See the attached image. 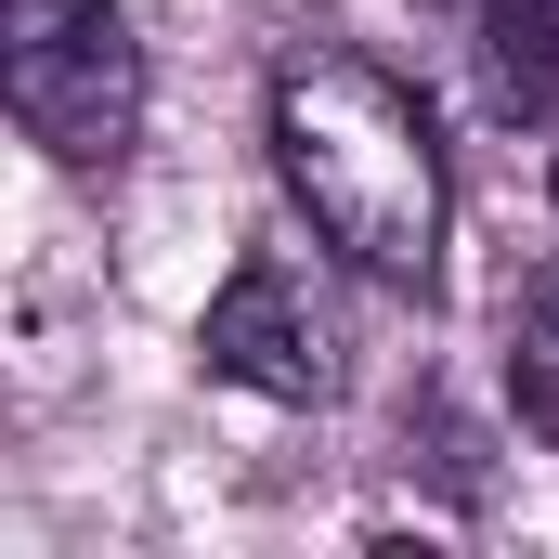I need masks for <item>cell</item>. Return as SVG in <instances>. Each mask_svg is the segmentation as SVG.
<instances>
[{"mask_svg": "<svg viewBox=\"0 0 559 559\" xmlns=\"http://www.w3.org/2000/svg\"><path fill=\"white\" fill-rule=\"evenodd\" d=\"M261 131H274L286 209H299V222H312L352 274L404 286V299H429V286H442L455 169H442L429 105L391 79V66H378V52H338V39L286 52V66H274V105H261Z\"/></svg>", "mask_w": 559, "mask_h": 559, "instance_id": "obj_1", "label": "cell"}, {"mask_svg": "<svg viewBox=\"0 0 559 559\" xmlns=\"http://www.w3.org/2000/svg\"><path fill=\"white\" fill-rule=\"evenodd\" d=\"M0 79L52 169H118L143 143V39L118 0H13Z\"/></svg>", "mask_w": 559, "mask_h": 559, "instance_id": "obj_2", "label": "cell"}, {"mask_svg": "<svg viewBox=\"0 0 559 559\" xmlns=\"http://www.w3.org/2000/svg\"><path fill=\"white\" fill-rule=\"evenodd\" d=\"M195 352H209V378H235L261 404H338V312L286 248H248L222 274V299L195 312Z\"/></svg>", "mask_w": 559, "mask_h": 559, "instance_id": "obj_3", "label": "cell"}, {"mask_svg": "<svg viewBox=\"0 0 559 559\" xmlns=\"http://www.w3.org/2000/svg\"><path fill=\"white\" fill-rule=\"evenodd\" d=\"M468 13V66H481V105L559 131V0H455Z\"/></svg>", "mask_w": 559, "mask_h": 559, "instance_id": "obj_4", "label": "cell"}, {"mask_svg": "<svg viewBox=\"0 0 559 559\" xmlns=\"http://www.w3.org/2000/svg\"><path fill=\"white\" fill-rule=\"evenodd\" d=\"M508 404L534 442H559V261L508 299Z\"/></svg>", "mask_w": 559, "mask_h": 559, "instance_id": "obj_5", "label": "cell"}]
</instances>
